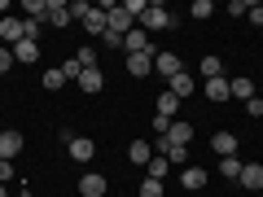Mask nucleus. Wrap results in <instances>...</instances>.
Here are the masks:
<instances>
[{
    "mask_svg": "<svg viewBox=\"0 0 263 197\" xmlns=\"http://www.w3.org/2000/svg\"><path fill=\"white\" fill-rule=\"evenodd\" d=\"M154 70H158L162 79H176L184 66H180V57H176V53H158V57H154Z\"/></svg>",
    "mask_w": 263,
    "mask_h": 197,
    "instance_id": "obj_8",
    "label": "nucleus"
},
{
    "mask_svg": "<svg viewBox=\"0 0 263 197\" xmlns=\"http://www.w3.org/2000/svg\"><path fill=\"white\" fill-rule=\"evenodd\" d=\"M202 92H206V101H228V96H233V88H228V79H206V84H202Z\"/></svg>",
    "mask_w": 263,
    "mask_h": 197,
    "instance_id": "obj_13",
    "label": "nucleus"
},
{
    "mask_svg": "<svg viewBox=\"0 0 263 197\" xmlns=\"http://www.w3.org/2000/svg\"><path fill=\"white\" fill-rule=\"evenodd\" d=\"M167 167H171V162L162 158V153H154V158H149V167H145V175H149V180H162V175H167Z\"/></svg>",
    "mask_w": 263,
    "mask_h": 197,
    "instance_id": "obj_24",
    "label": "nucleus"
},
{
    "mask_svg": "<svg viewBox=\"0 0 263 197\" xmlns=\"http://www.w3.org/2000/svg\"><path fill=\"white\" fill-rule=\"evenodd\" d=\"M66 84V75H62V66H53V70H44V88L48 92H57V88Z\"/></svg>",
    "mask_w": 263,
    "mask_h": 197,
    "instance_id": "obj_26",
    "label": "nucleus"
},
{
    "mask_svg": "<svg viewBox=\"0 0 263 197\" xmlns=\"http://www.w3.org/2000/svg\"><path fill=\"white\" fill-rule=\"evenodd\" d=\"M123 48H127V53H149V57H158V48L149 44V35H145L141 27H132L127 35H123Z\"/></svg>",
    "mask_w": 263,
    "mask_h": 197,
    "instance_id": "obj_2",
    "label": "nucleus"
},
{
    "mask_svg": "<svg viewBox=\"0 0 263 197\" xmlns=\"http://www.w3.org/2000/svg\"><path fill=\"white\" fill-rule=\"evenodd\" d=\"M22 35H27V18H5L0 22V40H5V44H22Z\"/></svg>",
    "mask_w": 263,
    "mask_h": 197,
    "instance_id": "obj_4",
    "label": "nucleus"
},
{
    "mask_svg": "<svg viewBox=\"0 0 263 197\" xmlns=\"http://www.w3.org/2000/svg\"><path fill=\"white\" fill-rule=\"evenodd\" d=\"M246 18H250L254 27H263V5H250V9H246Z\"/></svg>",
    "mask_w": 263,
    "mask_h": 197,
    "instance_id": "obj_33",
    "label": "nucleus"
},
{
    "mask_svg": "<svg viewBox=\"0 0 263 197\" xmlns=\"http://www.w3.org/2000/svg\"><path fill=\"white\" fill-rule=\"evenodd\" d=\"M123 9H127V13H132V18H141V13H145V9H149V0H123Z\"/></svg>",
    "mask_w": 263,
    "mask_h": 197,
    "instance_id": "obj_30",
    "label": "nucleus"
},
{
    "mask_svg": "<svg viewBox=\"0 0 263 197\" xmlns=\"http://www.w3.org/2000/svg\"><path fill=\"white\" fill-rule=\"evenodd\" d=\"M162 193H167V188H162V180H149V175L141 180V197H162Z\"/></svg>",
    "mask_w": 263,
    "mask_h": 197,
    "instance_id": "obj_28",
    "label": "nucleus"
},
{
    "mask_svg": "<svg viewBox=\"0 0 263 197\" xmlns=\"http://www.w3.org/2000/svg\"><path fill=\"white\" fill-rule=\"evenodd\" d=\"M180 184H184V188H202V184H206V171H202V167H184Z\"/></svg>",
    "mask_w": 263,
    "mask_h": 197,
    "instance_id": "obj_20",
    "label": "nucleus"
},
{
    "mask_svg": "<svg viewBox=\"0 0 263 197\" xmlns=\"http://www.w3.org/2000/svg\"><path fill=\"white\" fill-rule=\"evenodd\" d=\"M193 88H197V84H193V75H189V70H180L176 79H167V92L180 96V101H184V96H193Z\"/></svg>",
    "mask_w": 263,
    "mask_h": 197,
    "instance_id": "obj_10",
    "label": "nucleus"
},
{
    "mask_svg": "<svg viewBox=\"0 0 263 197\" xmlns=\"http://www.w3.org/2000/svg\"><path fill=\"white\" fill-rule=\"evenodd\" d=\"M246 110H250L254 119H263V96H250V101H246Z\"/></svg>",
    "mask_w": 263,
    "mask_h": 197,
    "instance_id": "obj_34",
    "label": "nucleus"
},
{
    "mask_svg": "<svg viewBox=\"0 0 263 197\" xmlns=\"http://www.w3.org/2000/svg\"><path fill=\"white\" fill-rule=\"evenodd\" d=\"M79 193H84V197H105V175H97V171H88V175L79 180Z\"/></svg>",
    "mask_w": 263,
    "mask_h": 197,
    "instance_id": "obj_14",
    "label": "nucleus"
},
{
    "mask_svg": "<svg viewBox=\"0 0 263 197\" xmlns=\"http://www.w3.org/2000/svg\"><path fill=\"white\" fill-rule=\"evenodd\" d=\"M44 22H53V27L62 31L66 22H70V5H66V0H48V13H44Z\"/></svg>",
    "mask_w": 263,
    "mask_h": 197,
    "instance_id": "obj_11",
    "label": "nucleus"
},
{
    "mask_svg": "<svg viewBox=\"0 0 263 197\" xmlns=\"http://www.w3.org/2000/svg\"><path fill=\"white\" fill-rule=\"evenodd\" d=\"M88 13H92V5H88V0H75V5H70V18H79V22H84Z\"/></svg>",
    "mask_w": 263,
    "mask_h": 197,
    "instance_id": "obj_31",
    "label": "nucleus"
},
{
    "mask_svg": "<svg viewBox=\"0 0 263 197\" xmlns=\"http://www.w3.org/2000/svg\"><path fill=\"white\" fill-rule=\"evenodd\" d=\"M241 167H246V162H237V158H219V175H228V180L241 175Z\"/></svg>",
    "mask_w": 263,
    "mask_h": 197,
    "instance_id": "obj_27",
    "label": "nucleus"
},
{
    "mask_svg": "<svg viewBox=\"0 0 263 197\" xmlns=\"http://www.w3.org/2000/svg\"><path fill=\"white\" fill-rule=\"evenodd\" d=\"M79 88H84V92H101V88H105L101 70H97V66H92V70H84V75H79Z\"/></svg>",
    "mask_w": 263,
    "mask_h": 197,
    "instance_id": "obj_19",
    "label": "nucleus"
},
{
    "mask_svg": "<svg viewBox=\"0 0 263 197\" xmlns=\"http://www.w3.org/2000/svg\"><path fill=\"white\" fill-rule=\"evenodd\" d=\"M202 79H224V62L219 57H202Z\"/></svg>",
    "mask_w": 263,
    "mask_h": 197,
    "instance_id": "obj_21",
    "label": "nucleus"
},
{
    "mask_svg": "<svg viewBox=\"0 0 263 197\" xmlns=\"http://www.w3.org/2000/svg\"><path fill=\"white\" fill-rule=\"evenodd\" d=\"M149 70H154V57H149V53H127V75L145 79Z\"/></svg>",
    "mask_w": 263,
    "mask_h": 197,
    "instance_id": "obj_12",
    "label": "nucleus"
},
{
    "mask_svg": "<svg viewBox=\"0 0 263 197\" xmlns=\"http://www.w3.org/2000/svg\"><path fill=\"white\" fill-rule=\"evenodd\" d=\"M0 197H9V188H5V184H0Z\"/></svg>",
    "mask_w": 263,
    "mask_h": 197,
    "instance_id": "obj_38",
    "label": "nucleus"
},
{
    "mask_svg": "<svg viewBox=\"0 0 263 197\" xmlns=\"http://www.w3.org/2000/svg\"><path fill=\"white\" fill-rule=\"evenodd\" d=\"M22 145H27V141H22V131H0V158H5V162L18 158Z\"/></svg>",
    "mask_w": 263,
    "mask_h": 197,
    "instance_id": "obj_5",
    "label": "nucleus"
},
{
    "mask_svg": "<svg viewBox=\"0 0 263 197\" xmlns=\"http://www.w3.org/2000/svg\"><path fill=\"white\" fill-rule=\"evenodd\" d=\"M105 13H110V31H119V35H127V31H132V22H136L127 9H123V5H114V9H105Z\"/></svg>",
    "mask_w": 263,
    "mask_h": 197,
    "instance_id": "obj_15",
    "label": "nucleus"
},
{
    "mask_svg": "<svg viewBox=\"0 0 263 197\" xmlns=\"http://www.w3.org/2000/svg\"><path fill=\"white\" fill-rule=\"evenodd\" d=\"M158 141H167V145H176V149H189V141H193V127H189L184 119H176L167 127V136H158Z\"/></svg>",
    "mask_w": 263,
    "mask_h": 197,
    "instance_id": "obj_3",
    "label": "nucleus"
},
{
    "mask_svg": "<svg viewBox=\"0 0 263 197\" xmlns=\"http://www.w3.org/2000/svg\"><path fill=\"white\" fill-rule=\"evenodd\" d=\"M101 40H105V44H110V48H123V35H119V31H105Z\"/></svg>",
    "mask_w": 263,
    "mask_h": 197,
    "instance_id": "obj_37",
    "label": "nucleus"
},
{
    "mask_svg": "<svg viewBox=\"0 0 263 197\" xmlns=\"http://www.w3.org/2000/svg\"><path fill=\"white\" fill-rule=\"evenodd\" d=\"M189 13H193V18H211L215 5H211V0H193V9H189Z\"/></svg>",
    "mask_w": 263,
    "mask_h": 197,
    "instance_id": "obj_29",
    "label": "nucleus"
},
{
    "mask_svg": "<svg viewBox=\"0 0 263 197\" xmlns=\"http://www.w3.org/2000/svg\"><path fill=\"white\" fill-rule=\"evenodd\" d=\"M171 123H176V119H162V114H158V119H154V131H158V136H167Z\"/></svg>",
    "mask_w": 263,
    "mask_h": 197,
    "instance_id": "obj_36",
    "label": "nucleus"
},
{
    "mask_svg": "<svg viewBox=\"0 0 263 197\" xmlns=\"http://www.w3.org/2000/svg\"><path fill=\"white\" fill-rule=\"evenodd\" d=\"M127 158L136 162V167H149V158H154V149L145 141H132V149H127Z\"/></svg>",
    "mask_w": 263,
    "mask_h": 197,
    "instance_id": "obj_18",
    "label": "nucleus"
},
{
    "mask_svg": "<svg viewBox=\"0 0 263 197\" xmlns=\"http://www.w3.org/2000/svg\"><path fill=\"white\" fill-rule=\"evenodd\" d=\"M228 88H233L237 101H250V96H254V84H250V79H228Z\"/></svg>",
    "mask_w": 263,
    "mask_h": 197,
    "instance_id": "obj_22",
    "label": "nucleus"
},
{
    "mask_svg": "<svg viewBox=\"0 0 263 197\" xmlns=\"http://www.w3.org/2000/svg\"><path fill=\"white\" fill-rule=\"evenodd\" d=\"M62 75H66V84H70V79L79 84V75H84V66H79V57H66V62H62Z\"/></svg>",
    "mask_w": 263,
    "mask_h": 197,
    "instance_id": "obj_25",
    "label": "nucleus"
},
{
    "mask_svg": "<svg viewBox=\"0 0 263 197\" xmlns=\"http://www.w3.org/2000/svg\"><path fill=\"white\" fill-rule=\"evenodd\" d=\"M9 180H13V162L0 158V184H9Z\"/></svg>",
    "mask_w": 263,
    "mask_h": 197,
    "instance_id": "obj_35",
    "label": "nucleus"
},
{
    "mask_svg": "<svg viewBox=\"0 0 263 197\" xmlns=\"http://www.w3.org/2000/svg\"><path fill=\"white\" fill-rule=\"evenodd\" d=\"M13 66H18V62H13V48H0V75L13 70Z\"/></svg>",
    "mask_w": 263,
    "mask_h": 197,
    "instance_id": "obj_32",
    "label": "nucleus"
},
{
    "mask_svg": "<svg viewBox=\"0 0 263 197\" xmlns=\"http://www.w3.org/2000/svg\"><path fill=\"white\" fill-rule=\"evenodd\" d=\"M176 27V13H167L162 5H149V9L141 13V31L149 35V31H171Z\"/></svg>",
    "mask_w": 263,
    "mask_h": 197,
    "instance_id": "obj_1",
    "label": "nucleus"
},
{
    "mask_svg": "<svg viewBox=\"0 0 263 197\" xmlns=\"http://www.w3.org/2000/svg\"><path fill=\"white\" fill-rule=\"evenodd\" d=\"M211 149H215L219 158H237V136L233 131H215V136H211Z\"/></svg>",
    "mask_w": 263,
    "mask_h": 197,
    "instance_id": "obj_7",
    "label": "nucleus"
},
{
    "mask_svg": "<svg viewBox=\"0 0 263 197\" xmlns=\"http://www.w3.org/2000/svg\"><path fill=\"white\" fill-rule=\"evenodd\" d=\"M237 180H241V188H263V162H246Z\"/></svg>",
    "mask_w": 263,
    "mask_h": 197,
    "instance_id": "obj_16",
    "label": "nucleus"
},
{
    "mask_svg": "<svg viewBox=\"0 0 263 197\" xmlns=\"http://www.w3.org/2000/svg\"><path fill=\"white\" fill-rule=\"evenodd\" d=\"M66 149H70V158H75V162H92L97 145L88 141V136H70V141H66Z\"/></svg>",
    "mask_w": 263,
    "mask_h": 197,
    "instance_id": "obj_6",
    "label": "nucleus"
},
{
    "mask_svg": "<svg viewBox=\"0 0 263 197\" xmlns=\"http://www.w3.org/2000/svg\"><path fill=\"white\" fill-rule=\"evenodd\" d=\"M84 27H88V35H105V31H110V13L105 9H92L84 18Z\"/></svg>",
    "mask_w": 263,
    "mask_h": 197,
    "instance_id": "obj_17",
    "label": "nucleus"
},
{
    "mask_svg": "<svg viewBox=\"0 0 263 197\" xmlns=\"http://www.w3.org/2000/svg\"><path fill=\"white\" fill-rule=\"evenodd\" d=\"M40 53H44V48H40L35 40H22V44H13V62H22V66H35Z\"/></svg>",
    "mask_w": 263,
    "mask_h": 197,
    "instance_id": "obj_9",
    "label": "nucleus"
},
{
    "mask_svg": "<svg viewBox=\"0 0 263 197\" xmlns=\"http://www.w3.org/2000/svg\"><path fill=\"white\" fill-rule=\"evenodd\" d=\"M176 110H180V96L162 92V96H158V114H162V119H176Z\"/></svg>",
    "mask_w": 263,
    "mask_h": 197,
    "instance_id": "obj_23",
    "label": "nucleus"
}]
</instances>
